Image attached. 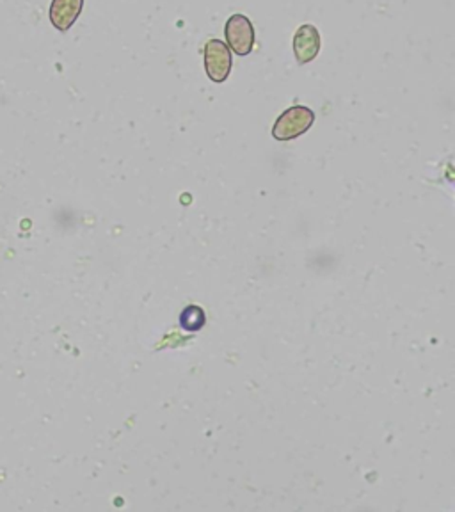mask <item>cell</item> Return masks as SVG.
<instances>
[{"label":"cell","mask_w":455,"mask_h":512,"mask_svg":"<svg viewBox=\"0 0 455 512\" xmlns=\"http://www.w3.org/2000/svg\"><path fill=\"white\" fill-rule=\"evenodd\" d=\"M315 123V112L305 105H294L286 109L274 123L273 138L279 142L297 140L306 134Z\"/></svg>","instance_id":"cell-1"},{"label":"cell","mask_w":455,"mask_h":512,"mask_svg":"<svg viewBox=\"0 0 455 512\" xmlns=\"http://www.w3.org/2000/svg\"><path fill=\"white\" fill-rule=\"evenodd\" d=\"M225 34H227L228 48L233 50L237 55L246 57L253 52V48H255V27L246 14H242V13L231 14L228 18Z\"/></svg>","instance_id":"cell-2"},{"label":"cell","mask_w":455,"mask_h":512,"mask_svg":"<svg viewBox=\"0 0 455 512\" xmlns=\"http://www.w3.org/2000/svg\"><path fill=\"white\" fill-rule=\"evenodd\" d=\"M203 55H205V72L208 79L216 84L227 82L233 64L231 50L228 48L227 43H223L221 40H210L205 45Z\"/></svg>","instance_id":"cell-3"},{"label":"cell","mask_w":455,"mask_h":512,"mask_svg":"<svg viewBox=\"0 0 455 512\" xmlns=\"http://www.w3.org/2000/svg\"><path fill=\"white\" fill-rule=\"evenodd\" d=\"M82 7H84V0H52L48 9L50 24L59 33H66L81 16Z\"/></svg>","instance_id":"cell-4"},{"label":"cell","mask_w":455,"mask_h":512,"mask_svg":"<svg viewBox=\"0 0 455 512\" xmlns=\"http://www.w3.org/2000/svg\"><path fill=\"white\" fill-rule=\"evenodd\" d=\"M320 50V34L315 25H301L294 36V53L299 64L312 63Z\"/></svg>","instance_id":"cell-5"},{"label":"cell","mask_w":455,"mask_h":512,"mask_svg":"<svg viewBox=\"0 0 455 512\" xmlns=\"http://www.w3.org/2000/svg\"><path fill=\"white\" fill-rule=\"evenodd\" d=\"M207 324V315L203 312V308L196 306V304H189L187 308H183L180 314V327L183 331H199Z\"/></svg>","instance_id":"cell-6"}]
</instances>
